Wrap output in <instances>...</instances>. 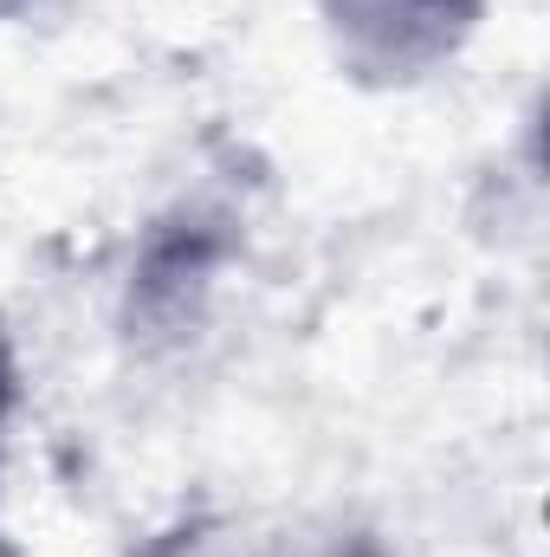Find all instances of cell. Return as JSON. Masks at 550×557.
Returning a JSON list of instances; mask_svg holds the SVG:
<instances>
[{"mask_svg": "<svg viewBox=\"0 0 550 557\" xmlns=\"http://www.w3.org/2000/svg\"><path fill=\"white\" fill-rule=\"evenodd\" d=\"M317 557H376L370 545H337V552H317Z\"/></svg>", "mask_w": 550, "mask_h": 557, "instance_id": "cell-3", "label": "cell"}, {"mask_svg": "<svg viewBox=\"0 0 550 557\" xmlns=\"http://www.w3.org/2000/svg\"><path fill=\"white\" fill-rule=\"evenodd\" d=\"M142 557H273L266 545H253L240 525H221V519H201V525H182L168 539H155Z\"/></svg>", "mask_w": 550, "mask_h": 557, "instance_id": "cell-2", "label": "cell"}, {"mask_svg": "<svg viewBox=\"0 0 550 557\" xmlns=\"http://www.w3.org/2000/svg\"><path fill=\"white\" fill-rule=\"evenodd\" d=\"M479 0H330L337 39L363 72H396L409 78L453 52V39L473 26Z\"/></svg>", "mask_w": 550, "mask_h": 557, "instance_id": "cell-1", "label": "cell"}]
</instances>
